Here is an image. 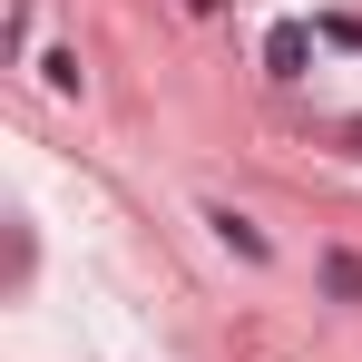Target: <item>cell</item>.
I'll return each instance as SVG.
<instances>
[{
    "instance_id": "3957f363",
    "label": "cell",
    "mask_w": 362,
    "mask_h": 362,
    "mask_svg": "<svg viewBox=\"0 0 362 362\" xmlns=\"http://www.w3.org/2000/svg\"><path fill=\"white\" fill-rule=\"evenodd\" d=\"M303 49H313V30H274V69H284V78L303 69Z\"/></svg>"
},
{
    "instance_id": "7a4b0ae2",
    "label": "cell",
    "mask_w": 362,
    "mask_h": 362,
    "mask_svg": "<svg viewBox=\"0 0 362 362\" xmlns=\"http://www.w3.org/2000/svg\"><path fill=\"white\" fill-rule=\"evenodd\" d=\"M206 226H216V235H226V245H235V255H264V235H255V226H245V216H235V206H216V216H206Z\"/></svg>"
},
{
    "instance_id": "6da1fadb",
    "label": "cell",
    "mask_w": 362,
    "mask_h": 362,
    "mask_svg": "<svg viewBox=\"0 0 362 362\" xmlns=\"http://www.w3.org/2000/svg\"><path fill=\"white\" fill-rule=\"evenodd\" d=\"M323 284H333L343 303H362V255H323Z\"/></svg>"
}]
</instances>
